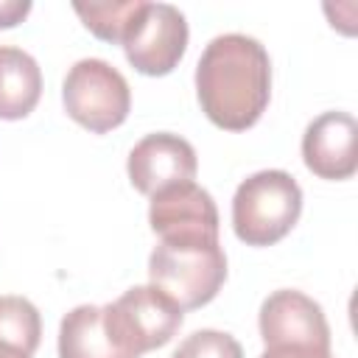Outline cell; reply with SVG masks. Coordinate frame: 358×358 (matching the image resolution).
<instances>
[{"instance_id":"cell-1","label":"cell","mask_w":358,"mask_h":358,"mask_svg":"<svg viewBox=\"0 0 358 358\" xmlns=\"http://www.w3.org/2000/svg\"><path fill=\"white\" fill-rule=\"evenodd\" d=\"M201 112L227 131L252 129L271 98V62L266 48L246 34L210 39L196 64Z\"/></svg>"},{"instance_id":"cell-2","label":"cell","mask_w":358,"mask_h":358,"mask_svg":"<svg viewBox=\"0 0 358 358\" xmlns=\"http://www.w3.org/2000/svg\"><path fill=\"white\" fill-rule=\"evenodd\" d=\"M148 280L182 310L213 302L227 280L218 238H159L148 257Z\"/></svg>"},{"instance_id":"cell-3","label":"cell","mask_w":358,"mask_h":358,"mask_svg":"<svg viewBox=\"0 0 358 358\" xmlns=\"http://www.w3.org/2000/svg\"><path fill=\"white\" fill-rule=\"evenodd\" d=\"M302 215V190L285 171H257L243 179L232 199V227L246 246L282 241Z\"/></svg>"},{"instance_id":"cell-4","label":"cell","mask_w":358,"mask_h":358,"mask_svg":"<svg viewBox=\"0 0 358 358\" xmlns=\"http://www.w3.org/2000/svg\"><path fill=\"white\" fill-rule=\"evenodd\" d=\"M64 112L92 134L117 129L131 109L129 81L103 59H78L62 84Z\"/></svg>"},{"instance_id":"cell-5","label":"cell","mask_w":358,"mask_h":358,"mask_svg":"<svg viewBox=\"0 0 358 358\" xmlns=\"http://www.w3.org/2000/svg\"><path fill=\"white\" fill-rule=\"evenodd\" d=\"M187 20L171 3L140 6L131 28L123 36L129 64L143 76H168L187 50Z\"/></svg>"},{"instance_id":"cell-6","label":"cell","mask_w":358,"mask_h":358,"mask_svg":"<svg viewBox=\"0 0 358 358\" xmlns=\"http://www.w3.org/2000/svg\"><path fill=\"white\" fill-rule=\"evenodd\" d=\"M260 338L266 347H299L330 352V324L319 302L294 288L268 294L260 305Z\"/></svg>"},{"instance_id":"cell-7","label":"cell","mask_w":358,"mask_h":358,"mask_svg":"<svg viewBox=\"0 0 358 358\" xmlns=\"http://www.w3.org/2000/svg\"><path fill=\"white\" fill-rule=\"evenodd\" d=\"M109 313L137 355L165 347L185 319V310L157 285H131L109 302Z\"/></svg>"},{"instance_id":"cell-8","label":"cell","mask_w":358,"mask_h":358,"mask_svg":"<svg viewBox=\"0 0 358 358\" xmlns=\"http://www.w3.org/2000/svg\"><path fill=\"white\" fill-rule=\"evenodd\" d=\"M196 148L171 131H154L145 134L131 151H129V182L137 193L154 196L171 185L193 182L196 179Z\"/></svg>"},{"instance_id":"cell-9","label":"cell","mask_w":358,"mask_h":358,"mask_svg":"<svg viewBox=\"0 0 358 358\" xmlns=\"http://www.w3.org/2000/svg\"><path fill=\"white\" fill-rule=\"evenodd\" d=\"M305 168L330 182L350 179L358 171V123L350 112H324L302 134Z\"/></svg>"},{"instance_id":"cell-10","label":"cell","mask_w":358,"mask_h":358,"mask_svg":"<svg viewBox=\"0 0 358 358\" xmlns=\"http://www.w3.org/2000/svg\"><path fill=\"white\" fill-rule=\"evenodd\" d=\"M148 224L159 238H218V207L196 185H171L151 196Z\"/></svg>"},{"instance_id":"cell-11","label":"cell","mask_w":358,"mask_h":358,"mask_svg":"<svg viewBox=\"0 0 358 358\" xmlns=\"http://www.w3.org/2000/svg\"><path fill=\"white\" fill-rule=\"evenodd\" d=\"M59 358H140L120 327L115 324L109 305H78L64 313L59 324Z\"/></svg>"},{"instance_id":"cell-12","label":"cell","mask_w":358,"mask_h":358,"mask_svg":"<svg viewBox=\"0 0 358 358\" xmlns=\"http://www.w3.org/2000/svg\"><path fill=\"white\" fill-rule=\"evenodd\" d=\"M42 95V70L31 53L0 45V120H22Z\"/></svg>"},{"instance_id":"cell-13","label":"cell","mask_w":358,"mask_h":358,"mask_svg":"<svg viewBox=\"0 0 358 358\" xmlns=\"http://www.w3.org/2000/svg\"><path fill=\"white\" fill-rule=\"evenodd\" d=\"M42 336V319L34 302L25 296H0V344L34 355Z\"/></svg>"},{"instance_id":"cell-14","label":"cell","mask_w":358,"mask_h":358,"mask_svg":"<svg viewBox=\"0 0 358 358\" xmlns=\"http://www.w3.org/2000/svg\"><path fill=\"white\" fill-rule=\"evenodd\" d=\"M143 0H123V3H73L81 22L103 42H123L126 31L131 28Z\"/></svg>"},{"instance_id":"cell-15","label":"cell","mask_w":358,"mask_h":358,"mask_svg":"<svg viewBox=\"0 0 358 358\" xmlns=\"http://www.w3.org/2000/svg\"><path fill=\"white\" fill-rule=\"evenodd\" d=\"M171 358H243L235 336L224 330H196L190 333Z\"/></svg>"},{"instance_id":"cell-16","label":"cell","mask_w":358,"mask_h":358,"mask_svg":"<svg viewBox=\"0 0 358 358\" xmlns=\"http://www.w3.org/2000/svg\"><path fill=\"white\" fill-rule=\"evenodd\" d=\"M31 11L28 0H3L0 3V28H14L17 22H22Z\"/></svg>"},{"instance_id":"cell-17","label":"cell","mask_w":358,"mask_h":358,"mask_svg":"<svg viewBox=\"0 0 358 358\" xmlns=\"http://www.w3.org/2000/svg\"><path fill=\"white\" fill-rule=\"evenodd\" d=\"M260 358H330L322 350H299V347H266Z\"/></svg>"},{"instance_id":"cell-18","label":"cell","mask_w":358,"mask_h":358,"mask_svg":"<svg viewBox=\"0 0 358 358\" xmlns=\"http://www.w3.org/2000/svg\"><path fill=\"white\" fill-rule=\"evenodd\" d=\"M0 358H31V355H25L22 350H14L8 344H0Z\"/></svg>"}]
</instances>
